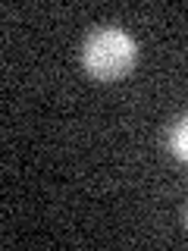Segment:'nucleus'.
Instances as JSON below:
<instances>
[{"mask_svg":"<svg viewBox=\"0 0 188 251\" xmlns=\"http://www.w3.org/2000/svg\"><path fill=\"white\" fill-rule=\"evenodd\" d=\"M166 148H169V154L176 157V160L188 163V113H182L176 123L169 126V132H166Z\"/></svg>","mask_w":188,"mask_h":251,"instance_id":"f03ea898","label":"nucleus"},{"mask_svg":"<svg viewBox=\"0 0 188 251\" xmlns=\"http://www.w3.org/2000/svg\"><path fill=\"white\" fill-rule=\"evenodd\" d=\"M138 63V41L132 31L119 25H100L94 28L82 44V66L97 82H116L129 75Z\"/></svg>","mask_w":188,"mask_h":251,"instance_id":"f257e3e1","label":"nucleus"}]
</instances>
